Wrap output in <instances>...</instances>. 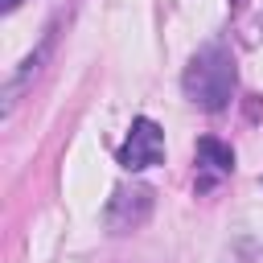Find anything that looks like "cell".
Masks as SVG:
<instances>
[{
  "label": "cell",
  "mask_w": 263,
  "mask_h": 263,
  "mask_svg": "<svg viewBox=\"0 0 263 263\" xmlns=\"http://www.w3.org/2000/svg\"><path fill=\"white\" fill-rule=\"evenodd\" d=\"M16 4H21V0H0V12H12Z\"/></svg>",
  "instance_id": "cell-6"
},
{
  "label": "cell",
  "mask_w": 263,
  "mask_h": 263,
  "mask_svg": "<svg viewBox=\"0 0 263 263\" xmlns=\"http://www.w3.org/2000/svg\"><path fill=\"white\" fill-rule=\"evenodd\" d=\"M181 86H185V99L193 107H201V111H226L230 99H234V86H238V66H234L230 45H222V41L201 45L189 58V66H185Z\"/></svg>",
  "instance_id": "cell-1"
},
{
  "label": "cell",
  "mask_w": 263,
  "mask_h": 263,
  "mask_svg": "<svg viewBox=\"0 0 263 263\" xmlns=\"http://www.w3.org/2000/svg\"><path fill=\"white\" fill-rule=\"evenodd\" d=\"M152 205H156V193L148 185H115V193L107 201V226L115 234L140 230L152 218Z\"/></svg>",
  "instance_id": "cell-3"
},
{
  "label": "cell",
  "mask_w": 263,
  "mask_h": 263,
  "mask_svg": "<svg viewBox=\"0 0 263 263\" xmlns=\"http://www.w3.org/2000/svg\"><path fill=\"white\" fill-rule=\"evenodd\" d=\"M53 41H58V25H49L45 33H41V41H37V49L29 53V58H21V66L12 70V78L4 82V115L16 107V99H21V90L41 74V66L49 62V53H53Z\"/></svg>",
  "instance_id": "cell-4"
},
{
  "label": "cell",
  "mask_w": 263,
  "mask_h": 263,
  "mask_svg": "<svg viewBox=\"0 0 263 263\" xmlns=\"http://www.w3.org/2000/svg\"><path fill=\"white\" fill-rule=\"evenodd\" d=\"M160 156H164V132H160V123L148 119V115L132 119V132H127V140L119 144V164H123L127 173H140V168L160 164Z\"/></svg>",
  "instance_id": "cell-2"
},
{
  "label": "cell",
  "mask_w": 263,
  "mask_h": 263,
  "mask_svg": "<svg viewBox=\"0 0 263 263\" xmlns=\"http://www.w3.org/2000/svg\"><path fill=\"white\" fill-rule=\"evenodd\" d=\"M197 164L205 168V177H201L197 189H210L214 177H226V173L234 168V148L222 144L218 136H201V140H197Z\"/></svg>",
  "instance_id": "cell-5"
},
{
  "label": "cell",
  "mask_w": 263,
  "mask_h": 263,
  "mask_svg": "<svg viewBox=\"0 0 263 263\" xmlns=\"http://www.w3.org/2000/svg\"><path fill=\"white\" fill-rule=\"evenodd\" d=\"M242 4H247V0H230V8H234V12H238V8H242Z\"/></svg>",
  "instance_id": "cell-7"
}]
</instances>
